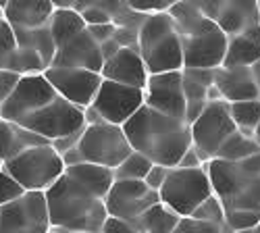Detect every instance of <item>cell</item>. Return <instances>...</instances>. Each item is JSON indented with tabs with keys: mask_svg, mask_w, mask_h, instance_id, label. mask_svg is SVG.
Segmentation results:
<instances>
[{
	"mask_svg": "<svg viewBox=\"0 0 260 233\" xmlns=\"http://www.w3.org/2000/svg\"><path fill=\"white\" fill-rule=\"evenodd\" d=\"M123 131L134 152L167 169H177L191 148V125L185 119L160 115L146 104L123 125Z\"/></svg>",
	"mask_w": 260,
	"mask_h": 233,
	"instance_id": "1",
	"label": "cell"
},
{
	"mask_svg": "<svg viewBox=\"0 0 260 233\" xmlns=\"http://www.w3.org/2000/svg\"><path fill=\"white\" fill-rule=\"evenodd\" d=\"M169 15L181 38L183 69L214 71L223 67L229 38L202 15L198 3H173Z\"/></svg>",
	"mask_w": 260,
	"mask_h": 233,
	"instance_id": "2",
	"label": "cell"
},
{
	"mask_svg": "<svg viewBox=\"0 0 260 233\" xmlns=\"http://www.w3.org/2000/svg\"><path fill=\"white\" fill-rule=\"evenodd\" d=\"M50 227L71 233H100L108 215L104 200L94 198L85 189L62 175L46 192Z\"/></svg>",
	"mask_w": 260,
	"mask_h": 233,
	"instance_id": "3",
	"label": "cell"
},
{
	"mask_svg": "<svg viewBox=\"0 0 260 233\" xmlns=\"http://www.w3.org/2000/svg\"><path fill=\"white\" fill-rule=\"evenodd\" d=\"M206 167L212 194L231 213H252L260 217V154L242 162L210 160Z\"/></svg>",
	"mask_w": 260,
	"mask_h": 233,
	"instance_id": "4",
	"label": "cell"
},
{
	"mask_svg": "<svg viewBox=\"0 0 260 233\" xmlns=\"http://www.w3.org/2000/svg\"><path fill=\"white\" fill-rule=\"evenodd\" d=\"M138 52L150 75L183 71L181 38L169 13L146 17L138 31Z\"/></svg>",
	"mask_w": 260,
	"mask_h": 233,
	"instance_id": "5",
	"label": "cell"
},
{
	"mask_svg": "<svg viewBox=\"0 0 260 233\" xmlns=\"http://www.w3.org/2000/svg\"><path fill=\"white\" fill-rule=\"evenodd\" d=\"M5 171L25 189V192H42L52 187L64 175L62 156L50 144L27 148L15 158L3 164Z\"/></svg>",
	"mask_w": 260,
	"mask_h": 233,
	"instance_id": "6",
	"label": "cell"
},
{
	"mask_svg": "<svg viewBox=\"0 0 260 233\" xmlns=\"http://www.w3.org/2000/svg\"><path fill=\"white\" fill-rule=\"evenodd\" d=\"M160 204H165L169 210H173L177 217L185 219L191 217L204 200H208L212 194V185L206 167L200 169H171V173L160 187Z\"/></svg>",
	"mask_w": 260,
	"mask_h": 233,
	"instance_id": "7",
	"label": "cell"
},
{
	"mask_svg": "<svg viewBox=\"0 0 260 233\" xmlns=\"http://www.w3.org/2000/svg\"><path fill=\"white\" fill-rule=\"evenodd\" d=\"M142 107H144V90L102 79V86L94 102L83 111L85 125L108 123L123 127Z\"/></svg>",
	"mask_w": 260,
	"mask_h": 233,
	"instance_id": "8",
	"label": "cell"
},
{
	"mask_svg": "<svg viewBox=\"0 0 260 233\" xmlns=\"http://www.w3.org/2000/svg\"><path fill=\"white\" fill-rule=\"evenodd\" d=\"M77 152L83 162L115 171L134 150L127 142L123 127L100 123V125H85L81 140L77 144Z\"/></svg>",
	"mask_w": 260,
	"mask_h": 233,
	"instance_id": "9",
	"label": "cell"
},
{
	"mask_svg": "<svg viewBox=\"0 0 260 233\" xmlns=\"http://www.w3.org/2000/svg\"><path fill=\"white\" fill-rule=\"evenodd\" d=\"M235 125L229 115V104L225 100L208 102L202 115L191 123V146L200 154L204 164L216 158L221 146L235 134Z\"/></svg>",
	"mask_w": 260,
	"mask_h": 233,
	"instance_id": "10",
	"label": "cell"
},
{
	"mask_svg": "<svg viewBox=\"0 0 260 233\" xmlns=\"http://www.w3.org/2000/svg\"><path fill=\"white\" fill-rule=\"evenodd\" d=\"M21 127H25L27 131L44 138L48 144L67 138L73 134H79L85 129V115L83 109H77L67 100L56 98L46 107H42L27 119L19 123Z\"/></svg>",
	"mask_w": 260,
	"mask_h": 233,
	"instance_id": "11",
	"label": "cell"
},
{
	"mask_svg": "<svg viewBox=\"0 0 260 233\" xmlns=\"http://www.w3.org/2000/svg\"><path fill=\"white\" fill-rule=\"evenodd\" d=\"M50 229L46 196L42 192H25L0 208V233H48Z\"/></svg>",
	"mask_w": 260,
	"mask_h": 233,
	"instance_id": "12",
	"label": "cell"
},
{
	"mask_svg": "<svg viewBox=\"0 0 260 233\" xmlns=\"http://www.w3.org/2000/svg\"><path fill=\"white\" fill-rule=\"evenodd\" d=\"M56 98L58 94L48 83L44 73L25 75V77H21L19 86L15 88L11 98L0 107V119L19 125L23 119H27L29 115H34L36 111H40L42 107H46V104H50Z\"/></svg>",
	"mask_w": 260,
	"mask_h": 233,
	"instance_id": "13",
	"label": "cell"
},
{
	"mask_svg": "<svg viewBox=\"0 0 260 233\" xmlns=\"http://www.w3.org/2000/svg\"><path fill=\"white\" fill-rule=\"evenodd\" d=\"M158 202V192H152L144 181H115L104 200V206L111 219H119L132 225L148 208L156 206Z\"/></svg>",
	"mask_w": 260,
	"mask_h": 233,
	"instance_id": "14",
	"label": "cell"
},
{
	"mask_svg": "<svg viewBox=\"0 0 260 233\" xmlns=\"http://www.w3.org/2000/svg\"><path fill=\"white\" fill-rule=\"evenodd\" d=\"M198 9L227 38L240 36L246 29L260 25V9L256 0H227V3L225 0H216V3L200 0Z\"/></svg>",
	"mask_w": 260,
	"mask_h": 233,
	"instance_id": "15",
	"label": "cell"
},
{
	"mask_svg": "<svg viewBox=\"0 0 260 233\" xmlns=\"http://www.w3.org/2000/svg\"><path fill=\"white\" fill-rule=\"evenodd\" d=\"M44 77L54 88L58 98L67 100L77 109H88L94 102L100 86L102 75L85 69H60V67H48L44 71Z\"/></svg>",
	"mask_w": 260,
	"mask_h": 233,
	"instance_id": "16",
	"label": "cell"
},
{
	"mask_svg": "<svg viewBox=\"0 0 260 233\" xmlns=\"http://www.w3.org/2000/svg\"><path fill=\"white\" fill-rule=\"evenodd\" d=\"M144 104L160 115L185 119V96L181 71L150 75L144 88Z\"/></svg>",
	"mask_w": 260,
	"mask_h": 233,
	"instance_id": "17",
	"label": "cell"
},
{
	"mask_svg": "<svg viewBox=\"0 0 260 233\" xmlns=\"http://www.w3.org/2000/svg\"><path fill=\"white\" fill-rule=\"evenodd\" d=\"M50 67H60V69H85L102 73L104 58L100 54V46L94 42V38L85 29L71 42H67L64 46L56 48L54 60Z\"/></svg>",
	"mask_w": 260,
	"mask_h": 233,
	"instance_id": "18",
	"label": "cell"
},
{
	"mask_svg": "<svg viewBox=\"0 0 260 233\" xmlns=\"http://www.w3.org/2000/svg\"><path fill=\"white\" fill-rule=\"evenodd\" d=\"M100 75L106 81H115V83H121V86L138 88V90L146 88L150 77L140 52L134 48H121L113 58H108Z\"/></svg>",
	"mask_w": 260,
	"mask_h": 233,
	"instance_id": "19",
	"label": "cell"
},
{
	"mask_svg": "<svg viewBox=\"0 0 260 233\" xmlns=\"http://www.w3.org/2000/svg\"><path fill=\"white\" fill-rule=\"evenodd\" d=\"M214 88L227 104L260 100V92L250 67H219L214 69Z\"/></svg>",
	"mask_w": 260,
	"mask_h": 233,
	"instance_id": "20",
	"label": "cell"
},
{
	"mask_svg": "<svg viewBox=\"0 0 260 233\" xmlns=\"http://www.w3.org/2000/svg\"><path fill=\"white\" fill-rule=\"evenodd\" d=\"M54 15L52 0H9L5 19L13 29H40L50 23Z\"/></svg>",
	"mask_w": 260,
	"mask_h": 233,
	"instance_id": "21",
	"label": "cell"
},
{
	"mask_svg": "<svg viewBox=\"0 0 260 233\" xmlns=\"http://www.w3.org/2000/svg\"><path fill=\"white\" fill-rule=\"evenodd\" d=\"M183 96H185V121L191 125L208 107V90L214 86V71L208 69H183Z\"/></svg>",
	"mask_w": 260,
	"mask_h": 233,
	"instance_id": "22",
	"label": "cell"
},
{
	"mask_svg": "<svg viewBox=\"0 0 260 233\" xmlns=\"http://www.w3.org/2000/svg\"><path fill=\"white\" fill-rule=\"evenodd\" d=\"M64 175L98 200H106L108 192H111V187L115 183V175L111 169L90 164V162H79L75 167H67L64 169Z\"/></svg>",
	"mask_w": 260,
	"mask_h": 233,
	"instance_id": "23",
	"label": "cell"
},
{
	"mask_svg": "<svg viewBox=\"0 0 260 233\" xmlns=\"http://www.w3.org/2000/svg\"><path fill=\"white\" fill-rule=\"evenodd\" d=\"M44 144H48L44 138L27 131L25 127L0 119V167L23 150H27V148L44 146Z\"/></svg>",
	"mask_w": 260,
	"mask_h": 233,
	"instance_id": "24",
	"label": "cell"
},
{
	"mask_svg": "<svg viewBox=\"0 0 260 233\" xmlns=\"http://www.w3.org/2000/svg\"><path fill=\"white\" fill-rule=\"evenodd\" d=\"M260 60V25L233 36L227 42L223 67H252Z\"/></svg>",
	"mask_w": 260,
	"mask_h": 233,
	"instance_id": "25",
	"label": "cell"
},
{
	"mask_svg": "<svg viewBox=\"0 0 260 233\" xmlns=\"http://www.w3.org/2000/svg\"><path fill=\"white\" fill-rule=\"evenodd\" d=\"M48 29H50V36L54 40L56 48H60L73 38H77L79 34H83L88 27H85V21L75 9H54Z\"/></svg>",
	"mask_w": 260,
	"mask_h": 233,
	"instance_id": "26",
	"label": "cell"
},
{
	"mask_svg": "<svg viewBox=\"0 0 260 233\" xmlns=\"http://www.w3.org/2000/svg\"><path fill=\"white\" fill-rule=\"evenodd\" d=\"M181 217H177L173 210H169L165 204H156L152 208H148L142 217H138L132 225L140 233H173L177 229Z\"/></svg>",
	"mask_w": 260,
	"mask_h": 233,
	"instance_id": "27",
	"label": "cell"
},
{
	"mask_svg": "<svg viewBox=\"0 0 260 233\" xmlns=\"http://www.w3.org/2000/svg\"><path fill=\"white\" fill-rule=\"evenodd\" d=\"M15 40H17V48L34 50L44 58L48 67L52 65L54 54H56V44L50 36L48 25L40 29H15Z\"/></svg>",
	"mask_w": 260,
	"mask_h": 233,
	"instance_id": "28",
	"label": "cell"
},
{
	"mask_svg": "<svg viewBox=\"0 0 260 233\" xmlns=\"http://www.w3.org/2000/svg\"><path fill=\"white\" fill-rule=\"evenodd\" d=\"M260 154V146L254 142V138H246L244 134L235 131L223 146L214 160H225V162H242L246 158H252Z\"/></svg>",
	"mask_w": 260,
	"mask_h": 233,
	"instance_id": "29",
	"label": "cell"
},
{
	"mask_svg": "<svg viewBox=\"0 0 260 233\" xmlns=\"http://www.w3.org/2000/svg\"><path fill=\"white\" fill-rule=\"evenodd\" d=\"M229 115L237 131L246 138H254V131L260 123V100L233 102L229 104Z\"/></svg>",
	"mask_w": 260,
	"mask_h": 233,
	"instance_id": "30",
	"label": "cell"
},
{
	"mask_svg": "<svg viewBox=\"0 0 260 233\" xmlns=\"http://www.w3.org/2000/svg\"><path fill=\"white\" fill-rule=\"evenodd\" d=\"M46 69H48V65L44 62V58H42L38 52L25 50V48H17V52L7 62V71L19 73L21 77H25V75H42Z\"/></svg>",
	"mask_w": 260,
	"mask_h": 233,
	"instance_id": "31",
	"label": "cell"
},
{
	"mask_svg": "<svg viewBox=\"0 0 260 233\" xmlns=\"http://www.w3.org/2000/svg\"><path fill=\"white\" fill-rule=\"evenodd\" d=\"M150 169H152V162L144 154L132 152L115 169L113 175H115V181H144Z\"/></svg>",
	"mask_w": 260,
	"mask_h": 233,
	"instance_id": "32",
	"label": "cell"
},
{
	"mask_svg": "<svg viewBox=\"0 0 260 233\" xmlns=\"http://www.w3.org/2000/svg\"><path fill=\"white\" fill-rule=\"evenodd\" d=\"M191 219H198V221H204V223H214V225H227L225 208H223V204L219 202L216 196H210L208 200H204L196 210H193Z\"/></svg>",
	"mask_w": 260,
	"mask_h": 233,
	"instance_id": "33",
	"label": "cell"
},
{
	"mask_svg": "<svg viewBox=\"0 0 260 233\" xmlns=\"http://www.w3.org/2000/svg\"><path fill=\"white\" fill-rule=\"evenodd\" d=\"M17 52L15 29L7 23V19H0V69H7V62Z\"/></svg>",
	"mask_w": 260,
	"mask_h": 233,
	"instance_id": "34",
	"label": "cell"
},
{
	"mask_svg": "<svg viewBox=\"0 0 260 233\" xmlns=\"http://www.w3.org/2000/svg\"><path fill=\"white\" fill-rule=\"evenodd\" d=\"M173 233H233L227 225H214V223H204L198 219L185 217L179 221L177 229Z\"/></svg>",
	"mask_w": 260,
	"mask_h": 233,
	"instance_id": "35",
	"label": "cell"
},
{
	"mask_svg": "<svg viewBox=\"0 0 260 233\" xmlns=\"http://www.w3.org/2000/svg\"><path fill=\"white\" fill-rule=\"evenodd\" d=\"M23 194H25V189L21 187L3 167H0V208L11 204V202H15L17 198H21Z\"/></svg>",
	"mask_w": 260,
	"mask_h": 233,
	"instance_id": "36",
	"label": "cell"
},
{
	"mask_svg": "<svg viewBox=\"0 0 260 233\" xmlns=\"http://www.w3.org/2000/svg\"><path fill=\"white\" fill-rule=\"evenodd\" d=\"M129 9L134 13H140V15H156V13H169V9L173 7V0H132L127 3Z\"/></svg>",
	"mask_w": 260,
	"mask_h": 233,
	"instance_id": "37",
	"label": "cell"
},
{
	"mask_svg": "<svg viewBox=\"0 0 260 233\" xmlns=\"http://www.w3.org/2000/svg\"><path fill=\"white\" fill-rule=\"evenodd\" d=\"M21 75L7 71V69H0V107L11 98V94L15 92V88L19 86Z\"/></svg>",
	"mask_w": 260,
	"mask_h": 233,
	"instance_id": "38",
	"label": "cell"
},
{
	"mask_svg": "<svg viewBox=\"0 0 260 233\" xmlns=\"http://www.w3.org/2000/svg\"><path fill=\"white\" fill-rule=\"evenodd\" d=\"M169 173H171V169L160 167V164H152V169L148 171V175H146L144 183H146L150 189H152V192H160V187L165 185V181H167Z\"/></svg>",
	"mask_w": 260,
	"mask_h": 233,
	"instance_id": "39",
	"label": "cell"
},
{
	"mask_svg": "<svg viewBox=\"0 0 260 233\" xmlns=\"http://www.w3.org/2000/svg\"><path fill=\"white\" fill-rule=\"evenodd\" d=\"M138 31L140 29H132V27H117L113 40L121 48H134L138 50Z\"/></svg>",
	"mask_w": 260,
	"mask_h": 233,
	"instance_id": "40",
	"label": "cell"
},
{
	"mask_svg": "<svg viewBox=\"0 0 260 233\" xmlns=\"http://www.w3.org/2000/svg\"><path fill=\"white\" fill-rule=\"evenodd\" d=\"M115 31H117V25L115 23H104V25H92V27H88V34L94 38V42H96L98 46L104 44V42H108V40H113Z\"/></svg>",
	"mask_w": 260,
	"mask_h": 233,
	"instance_id": "41",
	"label": "cell"
},
{
	"mask_svg": "<svg viewBox=\"0 0 260 233\" xmlns=\"http://www.w3.org/2000/svg\"><path fill=\"white\" fill-rule=\"evenodd\" d=\"M100 233H140V231H138L134 225L125 223V221H119V219H111V217H108Z\"/></svg>",
	"mask_w": 260,
	"mask_h": 233,
	"instance_id": "42",
	"label": "cell"
},
{
	"mask_svg": "<svg viewBox=\"0 0 260 233\" xmlns=\"http://www.w3.org/2000/svg\"><path fill=\"white\" fill-rule=\"evenodd\" d=\"M81 134H83V131L73 134V136H67V138H60V140L52 142L50 146H52L54 150H56V152L62 156V154H67L69 150H73V148H77V144H79V140H81Z\"/></svg>",
	"mask_w": 260,
	"mask_h": 233,
	"instance_id": "43",
	"label": "cell"
},
{
	"mask_svg": "<svg viewBox=\"0 0 260 233\" xmlns=\"http://www.w3.org/2000/svg\"><path fill=\"white\" fill-rule=\"evenodd\" d=\"M177 167L179 169H200V167H204V160L200 158V154L193 150V146H191L189 150L183 154V158H181V162Z\"/></svg>",
	"mask_w": 260,
	"mask_h": 233,
	"instance_id": "44",
	"label": "cell"
},
{
	"mask_svg": "<svg viewBox=\"0 0 260 233\" xmlns=\"http://www.w3.org/2000/svg\"><path fill=\"white\" fill-rule=\"evenodd\" d=\"M119 50H121V46L117 44L115 40H108V42H104V44H100V54H102L104 62H106L108 58H113V56H115Z\"/></svg>",
	"mask_w": 260,
	"mask_h": 233,
	"instance_id": "45",
	"label": "cell"
},
{
	"mask_svg": "<svg viewBox=\"0 0 260 233\" xmlns=\"http://www.w3.org/2000/svg\"><path fill=\"white\" fill-rule=\"evenodd\" d=\"M250 71H252V77H254V81H256V88H258V92H260V60L256 62V65L250 67Z\"/></svg>",
	"mask_w": 260,
	"mask_h": 233,
	"instance_id": "46",
	"label": "cell"
},
{
	"mask_svg": "<svg viewBox=\"0 0 260 233\" xmlns=\"http://www.w3.org/2000/svg\"><path fill=\"white\" fill-rule=\"evenodd\" d=\"M254 142L260 146V123H258V127H256V131H254Z\"/></svg>",
	"mask_w": 260,
	"mask_h": 233,
	"instance_id": "47",
	"label": "cell"
},
{
	"mask_svg": "<svg viewBox=\"0 0 260 233\" xmlns=\"http://www.w3.org/2000/svg\"><path fill=\"white\" fill-rule=\"evenodd\" d=\"M235 233H260V225L254 227V229H248V231H235Z\"/></svg>",
	"mask_w": 260,
	"mask_h": 233,
	"instance_id": "48",
	"label": "cell"
},
{
	"mask_svg": "<svg viewBox=\"0 0 260 233\" xmlns=\"http://www.w3.org/2000/svg\"><path fill=\"white\" fill-rule=\"evenodd\" d=\"M0 19H5V13H3V9H0Z\"/></svg>",
	"mask_w": 260,
	"mask_h": 233,
	"instance_id": "49",
	"label": "cell"
},
{
	"mask_svg": "<svg viewBox=\"0 0 260 233\" xmlns=\"http://www.w3.org/2000/svg\"><path fill=\"white\" fill-rule=\"evenodd\" d=\"M48 233H58V231H56V229H50V231H48Z\"/></svg>",
	"mask_w": 260,
	"mask_h": 233,
	"instance_id": "50",
	"label": "cell"
},
{
	"mask_svg": "<svg viewBox=\"0 0 260 233\" xmlns=\"http://www.w3.org/2000/svg\"><path fill=\"white\" fill-rule=\"evenodd\" d=\"M58 233H71V231H58Z\"/></svg>",
	"mask_w": 260,
	"mask_h": 233,
	"instance_id": "51",
	"label": "cell"
},
{
	"mask_svg": "<svg viewBox=\"0 0 260 233\" xmlns=\"http://www.w3.org/2000/svg\"><path fill=\"white\" fill-rule=\"evenodd\" d=\"M258 9H260V3H258Z\"/></svg>",
	"mask_w": 260,
	"mask_h": 233,
	"instance_id": "52",
	"label": "cell"
}]
</instances>
